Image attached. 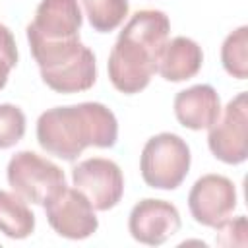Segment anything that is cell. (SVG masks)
I'll list each match as a JSON object with an SVG mask.
<instances>
[{
    "mask_svg": "<svg viewBox=\"0 0 248 248\" xmlns=\"http://www.w3.org/2000/svg\"><path fill=\"white\" fill-rule=\"evenodd\" d=\"M118 140L114 112L103 103H79L45 110L37 120V141L64 161H76L85 147H112Z\"/></svg>",
    "mask_w": 248,
    "mask_h": 248,
    "instance_id": "cell-2",
    "label": "cell"
},
{
    "mask_svg": "<svg viewBox=\"0 0 248 248\" xmlns=\"http://www.w3.org/2000/svg\"><path fill=\"white\" fill-rule=\"evenodd\" d=\"M221 64L236 79L248 78V27L240 25L227 35L221 46Z\"/></svg>",
    "mask_w": 248,
    "mask_h": 248,
    "instance_id": "cell-15",
    "label": "cell"
},
{
    "mask_svg": "<svg viewBox=\"0 0 248 248\" xmlns=\"http://www.w3.org/2000/svg\"><path fill=\"white\" fill-rule=\"evenodd\" d=\"M236 207V190L232 180L223 174H203L188 194V209L196 223L219 227Z\"/></svg>",
    "mask_w": 248,
    "mask_h": 248,
    "instance_id": "cell-8",
    "label": "cell"
},
{
    "mask_svg": "<svg viewBox=\"0 0 248 248\" xmlns=\"http://www.w3.org/2000/svg\"><path fill=\"white\" fill-rule=\"evenodd\" d=\"M190 147L188 143L170 132H161L149 138L141 149L140 170L147 186L157 190L178 188L190 170Z\"/></svg>",
    "mask_w": 248,
    "mask_h": 248,
    "instance_id": "cell-4",
    "label": "cell"
},
{
    "mask_svg": "<svg viewBox=\"0 0 248 248\" xmlns=\"http://www.w3.org/2000/svg\"><path fill=\"white\" fill-rule=\"evenodd\" d=\"M35 231V215L16 192L0 190V232L8 238H27Z\"/></svg>",
    "mask_w": 248,
    "mask_h": 248,
    "instance_id": "cell-14",
    "label": "cell"
},
{
    "mask_svg": "<svg viewBox=\"0 0 248 248\" xmlns=\"http://www.w3.org/2000/svg\"><path fill=\"white\" fill-rule=\"evenodd\" d=\"M207 130V145L215 159L227 165L244 163L248 157V95L242 91L231 99Z\"/></svg>",
    "mask_w": 248,
    "mask_h": 248,
    "instance_id": "cell-6",
    "label": "cell"
},
{
    "mask_svg": "<svg viewBox=\"0 0 248 248\" xmlns=\"http://www.w3.org/2000/svg\"><path fill=\"white\" fill-rule=\"evenodd\" d=\"M43 81L56 93H79L97 79L95 54L79 39L60 43H29Z\"/></svg>",
    "mask_w": 248,
    "mask_h": 248,
    "instance_id": "cell-3",
    "label": "cell"
},
{
    "mask_svg": "<svg viewBox=\"0 0 248 248\" xmlns=\"http://www.w3.org/2000/svg\"><path fill=\"white\" fill-rule=\"evenodd\" d=\"M45 215L54 232L70 240H83L99 227V219L89 200L79 190L68 186L45 205Z\"/></svg>",
    "mask_w": 248,
    "mask_h": 248,
    "instance_id": "cell-9",
    "label": "cell"
},
{
    "mask_svg": "<svg viewBox=\"0 0 248 248\" xmlns=\"http://www.w3.org/2000/svg\"><path fill=\"white\" fill-rule=\"evenodd\" d=\"M17 64V46L12 31L0 23V89H4L10 72Z\"/></svg>",
    "mask_w": 248,
    "mask_h": 248,
    "instance_id": "cell-18",
    "label": "cell"
},
{
    "mask_svg": "<svg viewBox=\"0 0 248 248\" xmlns=\"http://www.w3.org/2000/svg\"><path fill=\"white\" fill-rule=\"evenodd\" d=\"M6 176L19 198L43 207L66 188L64 170L35 151H17L8 163Z\"/></svg>",
    "mask_w": 248,
    "mask_h": 248,
    "instance_id": "cell-5",
    "label": "cell"
},
{
    "mask_svg": "<svg viewBox=\"0 0 248 248\" xmlns=\"http://www.w3.org/2000/svg\"><path fill=\"white\" fill-rule=\"evenodd\" d=\"M221 114V99L217 91L207 85H192L178 91L174 97V116L190 130H207Z\"/></svg>",
    "mask_w": 248,
    "mask_h": 248,
    "instance_id": "cell-12",
    "label": "cell"
},
{
    "mask_svg": "<svg viewBox=\"0 0 248 248\" xmlns=\"http://www.w3.org/2000/svg\"><path fill=\"white\" fill-rule=\"evenodd\" d=\"M81 8L78 0H41L35 19L27 25L29 43H60L79 39Z\"/></svg>",
    "mask_w": 248,
    "mask_h": 248,
    "instance_id": "cell-10",
    "label": "cell"
},
{
    "mask_svg": "<svg viewBox=\"0 0 248 248\" xmlns=\"http://www.w3.org/2000/svg\"><path fill=\"white\" fill-rule=\"evenodd\" d=\"M180 225L182 221L178 209L170 202L155 198L138 202L128 217V231L132 238L147 246H159L167 242L180 231Z\"/></svg>",
    "mask_w": 248,
    "mask_h": 248,
    "instance_id": "cell-11",
    "label": "cell"
},
{
    "mask_svg": "<svg viewBox=\"0 0 248 248\" xmlns=\"http://www.w3.org/2000/svg\"><path fill=\"white\" fill-rule=\"evenodd\" d=\"M202 64H203L202 46L188 37H174L167 41L159 56L157 72L167 81H184L194 78L200 72Z\"/></svg>",
    "mask_w": 248,
    "mask_h": 248,
    "instance_id": "cell-13",
    "label": "cell"
},
{
    "mask_svg": "<svg viewBox=\"0 0 248 248\" xmlns=\"http://www.w3.org/2000/svg\"><path fill=\"white\" fill-rule=\"evenodd\" d=\"M89 25L99 33L114 31L128 16V0H81Z\"/></svg>",
    "mask_w": 248,
    "mask_h": 248,
    "instance_id": "cell-16",
    "label": "cell"
},
{
    "mask_svg": "<svg viewBox=\"0 0 248 248\" xmlns=\"http://www.w3.org/2000/svg\"><path fill=\"white\" fill-rule=\"evenodd\" d=\"M72 182L95 211L112 209L124 194V174L120 167L105 157H91L78 163L72 169Z\"/></svg>",
    "mask_w": 248,
    "mask_h": 248,
    "instance_id": "cell-7",
    "label": "cell"
},
{
    "mask_svg": "<svg viewBox=\"0 0 248 248\" xmlns=\"http://www.w3.org/2000/svg\"><path fill=\"white\" fill-rule=\"evenodd\" d=\"M25 134V114L19 107L0 105V149L16 145Z\"/></svg>",
    "mask_w": 248,
    "mask_h": 248,
    "instance_id": "cell-17",
    "label": "cell"
},
{
    "mask_svg": "<svg viewBox=\"0 0 248 248\" xmlns=\"http://www.w3.org/2000/svg\"><path fill=\"white\" fill-rule=\"evenodd\" d=\"M217 229V238L215 242L221 246H246L248 238H246V217L238 215L236 219H227L223 221Z\"/></svg>",
    "mask_w": 248,
    "mask_h": 248,
    "instance_id": "cell-19",
    "label": "cell"
},
{
    "mask_svg": "<svg viewBox=\"0 0 248 248\" xmlns=\"http://www.w3.org/2000/svg\"><path fill=\"white\" fill-rule=\"evenodd\" d=\"M170 21L161 10H138L108 54V79L124 95L143 91L157 72L159 56L169 41Z\"/></svg>",
    "mask_w": 248,
    "mask_h": 248,
    "instance_id": "cell-1",
    "label": "cell"
}]
</instances>
